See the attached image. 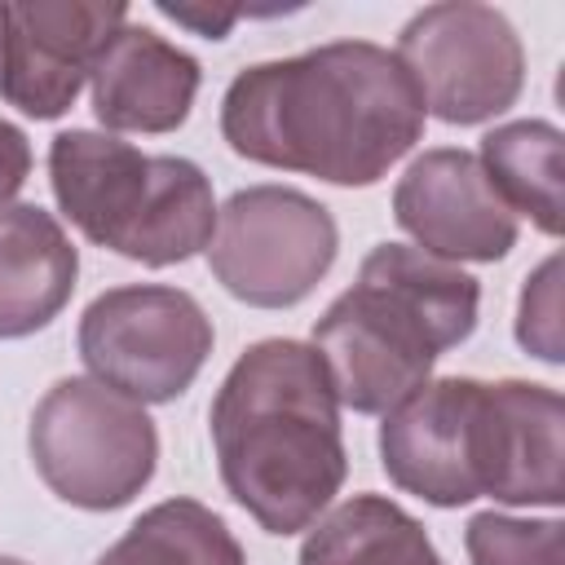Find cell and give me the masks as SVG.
<instances>
[{"instance_id": "cell-1", "label": "cell", "mask_w": 565, "mask_h": 565, "mask_svg": "<svg viewBox=\"0 0 565 565\" xmlns=\"http://www.w3.org/2000/svg\"><path fill=\"white\" fill-rule=\"evenodd\" d=\"M424 115L397 53L331 40L238 71L221 97V137L265 168L375 185L424 137Z\"/></svg>"}, {"instance_id": "cell-2", "label": "cell", "mask_w": 565, "mask_h": 565, "mask_svg": "<svg viewBox=\"0 0 565 565\" xmlns=\"http://www.w3.org/2000/svg\"><path fill=\"white\" fill-rule=\"evenodd\" d=\"M561 393L530 380L441 375L419 384L380 424L388 481L433 508L494 499L556 508L565 499Z\"/></svg>"}, {"instance_id": "cell-3", "label": "cell", "mask_w": 565, "mask_h": 565, "mask_svg": "<svg viewBox=\"0 0 565 565\" xmlns=\"http://www.w3.org/2000/svg\"><path fill=\"white\" fill-rule=\"evenodd\" d=\"M221 486L265 534H300L340 494L349 455L327 362L305 340H256L207 411Z\"/></svg>"}, {"instance_id": "cell-4", "label": "cell", "mask_w": 565, "mask_h": 565, "mask_svg": "<svg viewBox=\"0 0 565 565\" xmlns=\"http://www.w3.org/2000/svg\"><path fill=\"white\" fill-rule=\"evenodd\" d=\"M481 287L459 265L406 243H380L313 322V349L327 362L340 406L358 415H388L419 384L437 358L463 344L477 327Z\"/></svg>"}, {"instance_id": "cell-5", "label": "cell", "mask_w": 565, "mask_h": 565, "mask_svg": "<svg viewBox=\"0 0 565 565\" xmlns=\"http://www.w3.org/2000/svg\"><path fill=\"white\" fill-rule=\"evenodd\" d=\"M49 185L88 243L150 269L207 252L216 230L212 181L194 159L146 154L115 132H57L49 141Z\"/></svg>"}, {"instance_id": "cell-6", "label": "cell", "mask_w": 565, "mask_h": 565, "mask_svg": "<svg viewBox=\"0 0 565 565\" xmlns=\"http://www.w3.org/2000/svg\"><path fill=\"white\" fill-rule=\"evenodd\" d=\"M26 450L40 481L71 508L115 512L132 503L159 463V433L146 406L102 380L66 375L31 411Z\"/></svg>"}, {"instance_id": "cell-7", "label": "cell", "mask_w": 565, "mask_h": 565, "mask_svg": "<svg viewBox=\"0 0 565 565\" xmlns=\"http://www.w3.org/2000/svg\"><path fill=\"white\" fill-rule=\"evenodd\" d=\"M75 340L93 380L137 406H159L199 380L212 353V318L181 287L128 282L84 309Z\"/></svg>"}, {"instance_id": "cell-8", "label": "cell", "mask_w": 565, "mask_h": 565, "mask_svg": "<svg viewBox=\"0 0 565 565\" xmlns=\"http://www.w3.org/2000/svg\"><path fill=\"white\" fill-rule=\"evenodd\" d=\"M335 216L291 185H247L216 207L207 269L252 309L300 305L335 265Z\"/></svg>"}, {"instance_id": "cell-9", "label": "cell", "mask_w": 565, "mask_h": 565, "mask_svg": "<svg viewBox=\"0 0 565 565\" xmlns=\"http://www.w3.org/2000/svg\"><path fill=\"white\" fill-rule=\"evenodd\" d=\"M397 62L406 66L419 102L441 124H486L516 106L525 88V49L516 26L477 0L424 4L397 35Z\"/></svg>"}, {"instance_id": "cell-10", "label": "cell", "mask_w": 565, "mask_h": 565, "mask_svg": "<svg viewBox=\"0 0 565 565\" xmlns=\"http://www.w3.org/2000/svg\"><path fill=\"white\" fill-rule=\"evenodd\" d=\"M124 22L128 4L119 0L0 4V97L26 119L66 115Z\"/></svg>"}, {"instance_id": "cell-11", "label": "cell", "mask_w": 565, "mask_h": 565, "mask_svg": "<svg viewBox=\"0 0 565 565\" xmlns=\"http://www.w3.org/2000/svg\"><path fill=\"white\" fill-rule=\"evenodd\" d=\"M393 216L419 252L450 265H494L516 247V216L486 181L472 150L437 146L411 159L393 185Z\"/></svg>"}, {"instance_id": "cell-12", "label": "cell", "mask_w": 565, "mask_h": 565, "mask_svg": "<svg viewBox=\"0 0 565 565\" xmlns=\"http://www.w3.org/2000/svg\"><path fill=\"white\" fill-rule=\"evenodd\" d=\"M199 62L141 22H124L102 49L88 84L93 115L110 132H172L199 97Z\"/></svg>"}, {"instance_id": "cell-13", "label": "cell", "mask_w": 565, "mask_h": 565, "mask_svg": "<svg viewBox=\"0 0 565 565\" xmlns=\"http://www.w3.org/2000/svg\"><path fill=\"white\" fill-rule=\"evenodd\" d=\"M79 252L62 221L35 203L0 207V340L44 331L71 300Z\"/></svg>"}, {"instance_id": "cell-14", "label": "cell", "mask_w": 565, "mask_h": 565, "mask_svg": "<svg viewBox=\"0 0 565 565\" xmlns=\"http://www.w3.org/2000/svg\"><path fill=\"white\" fill-rule=\"evenodd\" d=\"M300 565H446L428 530L384 494H353L300 543Z\"/></svg>"}, {"instance_id": "cell-15", "label": "cell", "mask_w": 565, "mask_h": 565, "mask_svg": "<svg viewBox=\"0 0 565 565\" xmlns=\"http://www.w3.org/2000/svg\"><path fill=\"white\" fill-rule=\"evenodd\" d=\"M561 150L565 137L547 119H512L481 137V172L508 212L530 216L534 230L561 234Z\"/></svg>"}, {"instance_id": "cell-16", "label": "cell", "mask_w": 565, "mask_h": 565, "mask_svg": "<svg viewBox=\"0 0 565 565\" xmlns=\"http://www.w3.org/2000/svg\"><path fill=\"white\" fill-rule=\"evenodd\" d=\"M93 565H247L234 530L199 499L146 508Z\"/></svg>"}, {"instance_id": "cell-17", "label": "cell", "mask_w": 565, "mask_h": 565, "mask_svg": "<svg viewBox=\"0 0 565 565\" xmlns=\"http://www.w3.org/2000/svg\"><path fill=\"white\" fill-rule=\"evenodd\" d=\"M468 565H561L565 525L556 516H508L477 512L463 530Z\"/></svg>"}, {"instance_id": "cell-18", "label": "cell", "mask_w": 565, "mask_h": 565, "mask_svg": "<svg viewBox=\"0 0 565 565\" xmlns=\"http://www.w3.org/2000/svg\"><path fill=\"white\" fill-rule=\"evenodd\" d=\"M516 340L543 362H561V256H547L521 287Z\"/></svg>"}, {"instance_id": "cell-19", "label": "cell", "mask_w": 565, "mask_h": 565, "mask_svg": "<svg viewBox=\"0 0 565 565\" xmlns=\"http://www.w3.org/2000/svg\"><path fill=\"white\" fill-rule=\"evenodd\" d=\"M31 177V141L18 124L0 119V207H9V199L26 185Z\"/></svg>"}, {"instance_id": "cell-20", "label": "cell", "mask_w": 565, "mask_h": 565, "mask_svg": "<svg viewBox=\"0 0 565 565\" xmlns=\"http://www.w3.org/2000/svg\"><path fill=\"white\" fill-rule=\"evenodd\" d=\"M159 13L163 18H172V22H185V26H194L203 40H221L230 26H234V9H190V4H159Z\"/></svg>"}, {"instance_id": "cell-21", "label": "cell", "mask_w": 565, "mask_h": 565, "mask_svg": "<svg viewBox=\"0 0 565 565\" xmlns=\"http://www.w3.org/2000/svg\"><path fill=\"white\" fill-rule=\"evenodd\" d=\"M0 565H26V561H18V556H0Z\"/></svg>"}]
</instances>
